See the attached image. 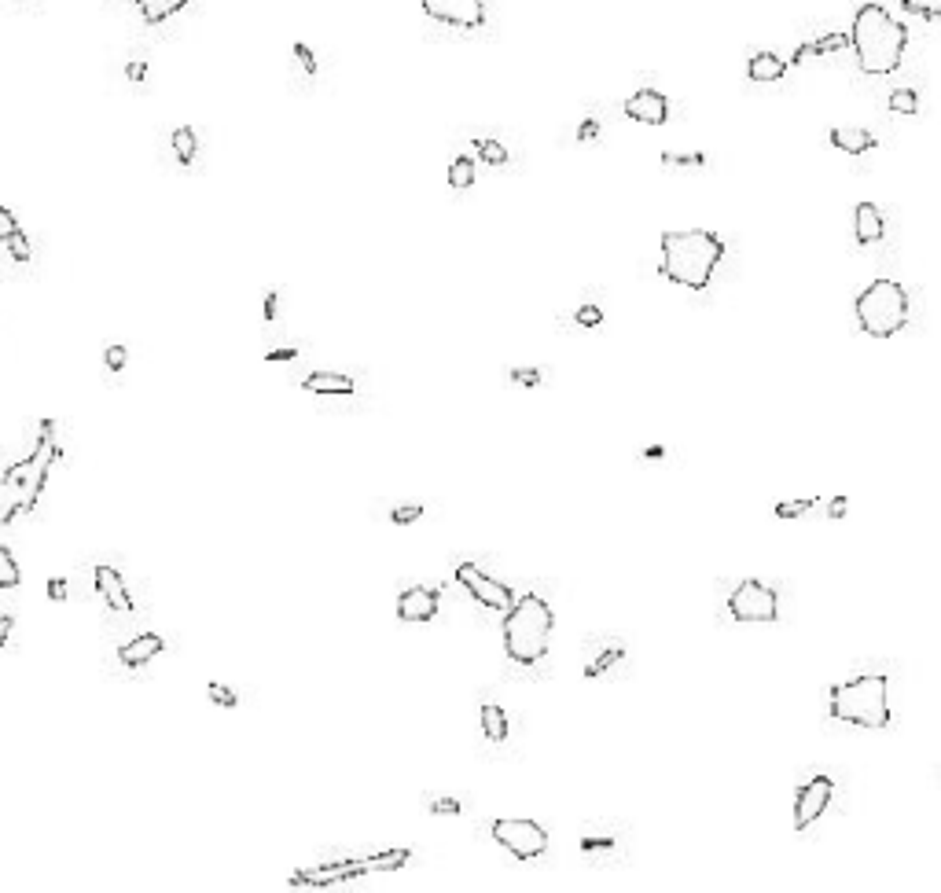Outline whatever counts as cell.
Returning a JSON list of instances; mask_svg holds the SVG:
<instances>
[{"instance_id": "cell-1", "label": "cell", "mask_w": 941, "mask_h": 893, "mask_svg": "<svg viewBox=\"0 0 941 893\" xmlns=\"http://www.w3.org/2000/svg\"><path fill=\"white\" fill-rule=\"evenodd\" d=\"M850 45L857 52V67L864 74H894L905 59V45H908V30L897 23L894 15L886 12L883 4H861L857 15H853V34Z\"/></svg>"}, {"instance_id": "cell-2", "label": "cell", "mask_w": 941, "mask_h": 893, "mask_svg": "<svg viewBox=\"0 0 941 893\" xmlns=\"http://www.w3.org/2000/svg\"><path fill=\"white\" fill-rule=\"evenodd\" d=\"M725 258V239L706 228L666 232L662 236V276L688 291H706L714 280L717 261Z\"/></svg>"}, {"instance_id": "cell-3", "label": "cell", "mask_w": 941, "mask_h": 893, "mask_svg": "<svg viewBox=\"0 0 941 893\" xmlns=\"http://www.w3.org/2000/svg\"><path fill=\"white\" fill-rule=\"evenodd\" d=\"M831 721L853 728H886L890 724V680L886 673H857L828 691Z\"/></svg>"}, {"instance_id": "cell-4", "label": "cell", "mask_w": 941, "mask_h": 893, "mask_svg": "<svg viewBox=\"0 0 941 893\" xmlns=\"http://www.w3.org/2000/svg\"><path fill=\"white\" fill-rule=\"evenodd\" d=\"M552 607L541 596H522L511 611H504V651L515 666H537L545 662L552 647Z\"/></svg>"}, {"instance_id": "cell-5", "label": "cell", "mask_w": 941, "mask_h": 893, "mask_svg": "<svg viewBox=\"0 0 941 893\" xmlns=\"http://www.w3.org/2000/svg\"><path fill=\"white\" fill-rule=\"evenodd\" d=\"M857 324L872 339H890L908 324V291L897 280H875L853 302Z\"/></svg>"}, {"instance_id": "cell-6", "label": "cell", "mask_w": 941, "mask_h": 893, "mask_svg": "<svg viewBox=\"0 0 941 893\" xmlns=\"http://www.w3.org/2000/svg\"><path fill=\"white\" fill-rule=\"evenodd\" d=\"M409 860H412L409 849H386V853H372V857H346L320 864V868H298L291 875V882L295 886H339V882L361 879V875H372V871L405 868Z\"/></svg>"}, {"instance_id": "cell-7", "label": "cell", "mask_w": 941, "mask_h": 893, "mask_svg": "<svg viewBox=\"0 0 941 893\" xmlns=\"http://www.w3.org/2000/svg\"><path fill=\"white\" fill-rule=\"evenodd\" d=\"M52 434H56V427L45 423V427H41V438H37V445H34V453L4 471V478L23 493V511L37 508V497H41V489H45V482H48V467L56 464L59 445H56Z\"/></svg>"}, {"instance_id": "cell-8", "label": "cell", "mask_w": 941, "mask_h": 893, "mask_svg": "<svg viewBox=\"0 0 941 893\" xmlns=\"http://www.w3.org/2000/svg\"><path fill=\"white\" fill-rule=\"evenodd\" d=\"M489 835L515 860H537L545 857L548 849V831L537 820H526V816H500V820H493Z\"/></svg>"}, {"instance_id": "cell-9", "label": "cell", "mask_w": 941, "mask_h": 893, "mask_svg": "<svg viewBox=\"0 0 941 893\" xmlns=\"http://www.w3.org/2000/svg\"><path fill=\"white\" fill-rule=\"evenodd\" d=\"M728 614L736 622H776L780 618V603H776V592H772L765 581L758 577H747L732 588L728 596Z\"/></svg>"}, {"instance_id": "cell-10", "label": "cell", "mask_w": 941, "mask_h": 893, "mask_svg": "<svg viewBox=\"0 0 941 893\" xmlns=\"http://www.w3.org/2000/svg\"><path fill=\"white\" fill-rule=\"evenodd\" d=\"M456 581L467 588V596L482 603L486 611H511L515 607V592L493 574H486L478 563H456Z\"/></svg>"}, {"instance_id": "cell-11", "label": "cell", "mask_w": 941, "mask_h": 893, "mask_svg": "<svg viewBox=\"0 0 941 893\" xmlns=\"http://www.w3.org/2000/svg\"><path fill=\"white\" fill-rule=\"evenodd\" d=\"M423 15L438 26L478 30L486 26V0H423Z\"/></svg>"}, {"instance_id": "cell-12", "label": "cell", "mask_w": 941, "mask_h": 893, "mask_svg": "<svg viewBox=\"0 0 941 893\" xmlns=\"http://www.w3.org/2000/svg\"><path fill=\"white\" fill-rule=\"evenodd\" d=\"M831 791H835V783H831L828 776H813V780H805L802 787H798V794H794V827H798V831H809V827L824 816V809H828V802H831Z\"/></svg>"}, {"instance_id": "cell-13", "label": "cell", "mask_w": 941, "mask_h": 893, "mask_svg": "<svg viewBox=\"0 0 941 893\" xmlns=\"http://www.w3.org/2000/svg\"><path fill=\"white\" fill-rule=\"evenodd\" d=\"M92 577H96V592H100L103 607H111V611L118 614H129L133 611V596H129V585H125V577L114 570V566H96L92 570Z\"/></svg>"}, {"instance_id": "cell-14", "label": "cell", "mask_w": 941, "mask_h": 893, "mask_svg": "<svg viewBox=\"0 0 941 893\" xmlns=\"http://www.w3.org/2000/svg\"><path fill=\"white\" fill-rule=\"evenodd\" d=\"M438 614V596L427 585H412L397 596V618L401 622H431Z\"/></svg>"}, {"instance_id": "cell-15", "label": "cell", "mask_w": 941, "mask_h": 893, "mask_svg": "<svg viewBox=\"0 0 941 893\" xmlns=\"http://www.w3.org/2000/svg\"><path fill=\"white\" fill-rule=\"evenodd\" d=\"M625 114H629L633 122L662 125L669 118V100L658 89H640V92H633V96L625 100Z\"/></svg>"}, {"instance_id": "cell-16", "label": "cell", "mask_w": 941, "mask_h": 893, "mask_svg": "<svg viewBox=\"0 0 941 893\" xmlns=\"http://www.w3.org/2000/svg\"><path fill=\"white\" fill-rule=\"evenodd\" d=\"M162 651H166V640H162L159 633H140V636H133L129 644L118 647V662L129 669H140V666H148V662H155Z\"/></svg>"}, {"instance_id": "cell-17", "label": "cell", "mask_w": 941, "mask_h": 893, "mask_svg": "<svg viewBox=\"0 0 941 893\" xmlns=\"http://www.w3.org/2000/svg\"><path fill=\"white\" fill-rule=\"evenodd\" d=\"M886 232V221H883V210L875 203H861L857 210H853V239L861 243V247H868V243H879Z\"/></svg>"}, {"instance_id": "cell-18", "label": "cell", "mask_w": 941, "mask_h": 893, "mask_svg": "<svg viewBox=\"0 0 941 893\" xmlns=\"http://www.w3.org/2000/svg\"><path fill=\"white\" fill-rule=\"evenodd\" d=\"M302 390L306 394H320V397H346L353 394V379L342 372H309L302 379Z\"/></svg>"}, {"instance_id": "cell-19", "label": "cell", "mask_w": 941, "mask_h": 893, "mask_svg": "<svg viewBox=\"0 0 941 893\" xmlns=\"http://www.w3.org/2000/svg\"><path fill=\"white\" fill-rule=\"evenodd\" d=\"M581 853H585V860L589 864H596V868H611V864H618V838H607V835H592V831H585V838H581Z\"/></svg>"}, {"instance_id": "cell-20", "label": "cell", "mask_w": 941, "mask_h": 893, "mask_svg": "<svg viewBox=\"0 0 941 893\" xmlns=\"http://www.w3.org/2000/svg\"><path fill=\"white\" fill-rule=\"evenodd\" d=\"M828 140L839 147V151H846V155H864V151H872V147L879 144V140H875V133H868V129H853V125H839V129H831Z\"/></svg>"}, {"instance_id": "cell-21", "label": "cell", "mask_w": 941, "mask_h": 893, "mask_svg": "<svg viewBox=\"0 0 941 893\" xmlns=\"http://www.w3.org/2000/svg\"><path fill=\"white\" fill-rule=\"evenodd\" d=\"M747 74H750V81L769 85V81H780L783 74H787V63H783L780 56H772V52H758V56H750Z\"/></svg>"}, {"instance_id": "cell-22", "label": "cell", "mask_w": 941, "mask_h": 893, "mask_svg": "<svg viewBox=\"0 0 941 893\" xmlns=\"http://www.w3.org/2000/svg\"><path fill=\"white\" fill-rule=\"evenodd\" d=\"M842 48H850V34H828V37H817V41H805V45L794 48V63H802V59L809 56H824V52H842Z\"/></svg>"}, {"instance_id": "cell-23", "label": "cell", "mask_w": 941, "mask_h": 893, "mask_svg": "<svg viewBox=\"0 0 941 893\" xmlns=\"http://www.w3.org/2000/svg\"><path fill=\"white\" fill-rule=\"evenodd\" d=\"M622 658H625V647L618 644V640H607V644H603L600 651L585 662V677H603V673H607L611 666H618Z\"/></svg>"}, {"instance_id": "cell-24", "label": "cell", "mask_w": 941, "mask_h": 893, "mask_svg": "<svg viewBox=\"0 0 941 893\" xmlns=\"http://www.w3.org/2000/svg\"><path fill=\"white\" fill-rule=\"evenodd\" d=\"M184 4H188V0H137L140 19H144V23H151V26H159V23H166V19H173V15L181 12Z\"/></svg>"}, {"instance_id": "cell-25", "label": "cell", "mask_w": 941, "mask_h": 893, "mask_svg": "<svg viewBox=\"0 0 941 893\" xmlns=\"http://www.w3.org/2000/svg\"><path fill=\"white\" fill-rule=\"evenodd\" d=\"M482 732H486V739H493V743H504V739H508V713L500 710L497 702H486V706H482Z\"/></svg>"}, {"instance_id": "cell-26", "label": "cell", "mask_w": 941, "mask_h": 893, "mask_svg": "<svg viewBox=\"0 0 941 893\" xmlns=\"http://www.w3.org/2000/svg\"><path fill=\"white\" fill-rule=\"evenodd\" d=\"M173 151H177V162H181V166H192L195 162V155H199V136H195L192 125L173 129Z\"/></svg>"}, {"instance_id": "cell-27", "label": "cell", "mask_w": 941, "mask_h": 893, "mask_svg": "<svg viewBox=\"0 0 941 893\" xmlns=\"http://www.w3.org/2000/svg\"><path fill=\"white\" fill-rule=\"evenodd\" d=\"M19 511H23V493L8 478H0V526H8Z\"/></svg>"}, {"instance_id": "cell-28", "label": "cell", "mask_w": 941, "mask_h": 893, "mask_svg": "<svg viewBox=\"0 0 941 893\" xmlns=\"http://www.w3.org/2000/svg\"><path fill=\"white\" fill-rule=\"evenodd\" d=\"M449 184H453L456 192H464V188L475 184V162L467 159V155H460V159L449 162Z\"/></svg>"}, {"instance_id": "cell-29", "label": "cell", "mask_w": 941, "mask_h": 893, "mask_svg": "<svg viewBox=\"0 0 941 893\" xmlns=\"http://www.w3.org/2000/svg\"><path fill=\"white\" fill-rule=\"evenodd\" d=\"M423 805H427V813H434V816H460L464 813V802L453 798V794H427Z\"/></svg>"}, {"instance_id": "cell-30", "label": "cell", "mask_w": 941, "mask_h": 893, "mask_svg": "<svg viewBox=\"0 0 941 893\" xmlns=\"http://www.w3.org/2000/svg\"><path fill=\"white\" fill-rule=\"evenodd\" d=\"M23 581V574H19V563H15V555L0 544V588H15Z\"/></svg>"}, {"instance_id": "cell-31", "label": "cell", "mask_w": 941, "mask_h": 893, "mask_svg": "<svg viewBox=\"0 0 941 893\" xmlns=\"http://www.w3.org/2000/svg\"><path fill=\"white\" fill-rule=\"evenodd\" d=\"M890 111H894V114H916L919 111L916 89H894V92H890Z\"/></svg>"}, {"instance_id": "cell-32", "label": "cell", "mask_w": 941, "mask_h": 893, "mask_svg": "<svg viewBox=\"0 0 941 893\" xmlns=\"http://www.w3.org/2000/svg\"><path fill=\"white\" fill-rule=\"evenodd\" d=\"M662 166H669V170H703L706 166V155L703 151H695V155H662Z\"/></svg>"}, {"instance_id": "cell-33", "label": "cell", "mask_w": 941, "mask_h": 893, "mask_svg": "<svg viewBox=\"0 0 941 893\" xmlns=\"http://www.w3.org/2000/svg\"><path fill=\"white\" fill-rule=\"evenodd\" d=\"M475 151L489 162V166H504V162H508V151H504L497 140H475Z\"/></svg>"}, {"instance_id": "cell-34", "label": "cell", "mask_w": 941, "mask_h": 893, "mask_svg": "<svg viewBox=\"0 0 941 893\" xmlns=\"http://www.w3.org/2000/svg\"><path fill=\"white\" fill-rule=\"evenodd\" d=\"M809 508H817V500H783V504H776V515L780 519H798V515H805Z\"/></svg>"}, {"instance_id": "cell-35", "label": "cell", "mask_w": 941, "mask_h": 893, "mask_svg": "<svg viewBox=\"0 0 941 893\" xmlns=\"http://www.w3.org/2000/svg\"><path fill=\"white\" fill-rule=\"evenodd\" d=\"M423 515V504H397L394 511H390V522H397V526H409V522H416Z\"/></svg>"}, {"instance_id": "cell-36", "label": "cell", "mask_w": 941, "mask_h": 893, "mask_svg": "<svg viewBox=\"0 0 941 893\" xmlns=\"http://www.w3.org/2000/svg\"><path fill=\"white\" fill-rule=\"evenodd\" d=\"M206 691H210V699H214L217 706H228V710H232V706H236V702H239L236 695H232V688H225V684H217V680H210V684H206Z\"/></svg>"}, {"instance_id": "cell-37", "label": "cell", "mask_w": 941, "mask_h": 893, "mask_svg": "<svg viewBox=\"0 0 941 893\" xmlns=\"http://www.w3.org/2000/svg\"><path fill=\"white\" fill-rule=\"evenodd\" d=\"M8 254H12L15 261H30V239H26V232L8 239Z\"/></svg>"}, {"instance_id": "cell-38", "label": "cell", "mask_w": 941, "mask_h": 893, "mask_svg": "<svg viewBox=\"0 0 941 893\" xmlns=\"http://www.w3.org/2000/svg\"><path fill=\"white\" fill-rule=\"evenodd\" d=\"M12 236H19V221L12 210H0V243H8Z\"/></svg>"}, {"instance_id": "cell-39", "label": "cell", "mask_w": 941, "mask_h": 893, "mask_svg": "<svg viewBox=\"0 0 941 893\" xmlns=\"http://www.w3.org/2000/svg\"><path fill=\"white\" fill-rule=\"evenodd\" d=\"M578 324H581V328H596V324H603V309L600 306H581L578 309Z\"/></svg>"}, {"instance_id": "cell-40", "label": "cell", "mask_w": 941, "mask_h": 893, "mask_svg": "<svg viewBox=\"0 0 941 893\" xmlns=\"http://www.w3.org/2000/svg\"><path fill=\"white\" fill-rule=\"evenodd\" d=\"M541 379H545V375L537 372V368H515V372H511V383H519V386H537Z\"/></svg>"}, {"instance_id": "cell-41", "label": "cell", "mask_w": 941, "mask_h": 893, "mask_svg": "<svg viewBox=\"0 0 941 893\" xmlns=\"http://www.w3.org/2000/svg\"><path fill=\"white\" fill-rule=\"evenodd\" d=\"M125 357H129V353H125V346H111V350H107V368H111V372H122Z\"/></svg>"}, {"instance_id": "cell-42", "label": "cell", "mask_w": 941, "mask_h": 893, "mask_svg": "<svg viewBox=\"0 0 941 893\" xmlns=\"http://www.w3.org/2000/svg\"><path fill=\"white\" fill-rule=\"evenodd\" d=\"M295 56H298V63H302V70H306L309 78H313V70H317V59H313V52H309L306 45H295Z\"/></svg>"}, {"instance_id": "cell-43", "label": "cell", "mask_w": 941, "mask_h": 893, "mask_svg": "<svg viewBox=\"0 0 941 893\" xmlns=\"http://www.w3.org/2000/svg\"><path fill=\"white\" fill-rule=\"evenodd\" d=\"M48 596L56 603L67 600V581H63V577H52V581H48Z\"/></svg>"}, {"instance_id": "cell-44", "label": "cell", "mask_w": 941, "mask_h": 893, "mask_svg": "<svg viewBox=\"0 0 941 893\" xmlns=\"http://www.w3.org/2000/svg\"><path fill=\"white\" fill-rule=\"evenodd\" d=\"M12 633H15V618H8V614H4V618H0V647L8 644V636H12Z\"/></svg>"}, {"instance_id": "cell-45", "label": "cell", "mask_w": 941, "mask_h": 893, "mask_svg": "<svg viewBox=\"0 0 941 893\" xmlns=\"http://www.w3.org/2000/svg\"><path fill=\"white\" fill-rule=\"evenodd\" d=\"M276 309H280V294L269 291V298H265V320H276Z\"/></svg>"}, {"instance_id": "cell-46", "label": "cell", "mask_w": 941, "mask_h": 893, "mask_svg": "<svg viewBox=\"0 0 941 893\" xmlns=\"http://www.w3.org/2000/svg\"><path fill=\"white\" fill-rule=\"evenodd\" d=\"M596 133H600V125H596V122H592V118H589V122H581L578 140H592V136H596Z\"/></svg>"}, {"instance_id": "cell-47", "label": "cell", "mask_w": 941, "mask_h": 893, "mask_svg": "<svg viewBox=\"0 0 941 893\" xmlns=\"http://www.w3.org/2000/svg\"><path fill=\"white\" fill-rule=\"evenodd\" d=\"M265 361H295V350H269L265 353Z\"/></svg>"}, {"instance_id": "cell-48", "label": "cell", "mask_w": 941, "mask_h": 893, "mask_svg": "<svg viewBox=\"0 0 941 893\" xmlns=\"http://www.w3.org/2000/svg\"><path fill=\"white\" fill-rule=\"evenodd\" d=\"M125 74H129V81H144L148 67H144V63H129V67H125Z\"/></svg>"}, {"instance_id": "cell-49", "label": "cell", "mask_w": 941, "mask_h": 893, "mask_svg": "<svg viewBox=\"0 0 941 893\" xmlns=\"http://www.w3.org/2000/svg\"><path fill=\"white\" fill-rule=\"evenodd\" d=\"M828 511H831V519H842V515H846V497L831 500V504H828Z\"/></svg>"}]
</instances>
